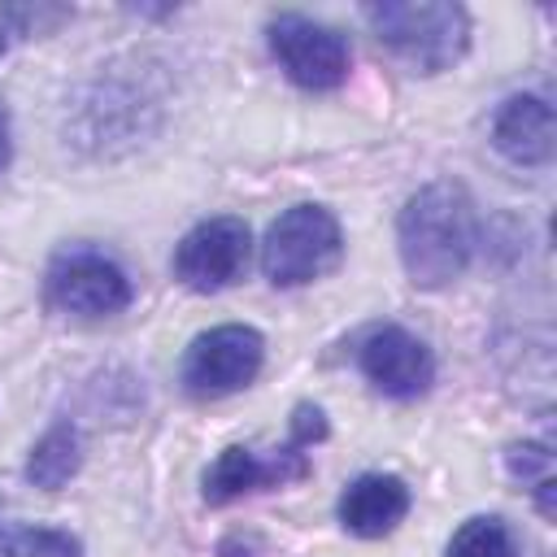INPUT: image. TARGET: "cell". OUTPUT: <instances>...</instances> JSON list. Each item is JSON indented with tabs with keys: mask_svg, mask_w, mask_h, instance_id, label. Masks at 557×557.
Wrapping results in <instances>:
<instances>
[{
	"mask_svg": "<svg viewBox=\"0 0 557 557\" xmlns=\"http://www.w3.org/2000/svg\"><path fill=\"white\" fill-rule=\"evenodd\" d=\"M296 474H305V453L296 444L278 448V457H270V461H261L252 448L231 444L205 470V487L200 492H205L209 505H226V500H235L244 492H257L265 483H283V479H296Z\"/></svg>",
	"mask_w": 557,
	"mask_h": 557,
	"instance_id": "9c48e42d",
	"label": "cell"
},
{
	"mask_svg": "<svg viewBox=\"0 0 557 557\" xmlns=\"http://www.w3.org/2000/svg\"><path fill=\"white\" fill-rule=\"evenodd\" d=\"M265 361V339L257 326L226 322L191 339L183 357V383L191 396H231L257 379Z\"/></svg>",
	"mask_w": 557,
	"mask_h": 557,
	"instance_id": "5b68a950",
	"label": "cell"
},
{
	"mask_svg": "<svg viewBox=\"0 0 557 557\" xmlns=\"http://www.w3.org/2000/svg\"><path fill=\"white\" fill-rule=\"evenodd\" d=\"M448 557H518V548L500 518H470L457 527Z\"/></svg>",
	"mask_w": 557,
	"mask_h": 557,
	"instance_id": "4fadbf2b",
	"label": "cell"
},
{
	"mask_svg": "<svg viewBox=\"0 0 557 557\" xmlns=\"http://www.w3.org/2000/svg\"><path fill=\"white\" fill-rule=\"evenodd\" d=\"M78 553H83V544L57 527H26L4 548V557H78Z\"/></svg>",
	"mask_w": 557,
	"mask_h": 557,
	"instance_id": "5bb4252c",
	"label": "cell"
},
{
	"mask_svg": "<svg viewBox=\"0 0 557 557\" xmlns=\"http://www.w3.org/2000/svg\"><path fill=\"white\" fill-rule=\"evenodd\" d=\"M83 466V444H78V431L70 422H57L52 431L39 435V444L30 448L26 457V479L44 492H61Z\"/></svg>",
	"mask_w": 557,
	"mask_h": 557,
	"instance_id": "7c38bea8",
	"label": "cell"
},
{
	"mask_svg": "<svg viewBox=\"0 0 557 557\" xmlns=\"http://www.w3.org/2000/svg\"><path fill=\"white\" fill-rule=\"evenodd\" d=\"M400 261L413 287H448L474 257V205L457 183L418 187L396 222Z\"/></svg>",
	"mask_w": 557,
	"mask_h": 557,
	"instance_id": "6da1fadb",
	"label": "cell"
},
{
	"mask_svg": "<svg viewBox=\"0 0 557 557\" xmlns=\"http://www.w3.org/2000/svg\"><path fill=\"white\" fill-rule=\"evenodd\" d=\"M265 35H270L274 61L296 87L331 91L348 78V44L335 26H322L305 13H278L270 17Z\"/></svg>",
	"mask_w": 557,
	"mask_h": 557,
	"instance_id": "277c9868",
	"label": "cell"
},
{
	"mask_svg": "<svg viewBox=\"0 0 557 557\" xmlns=\"http://www.w3.org/2000/svg\"><path fill=\"white\" fill-rule=\"evenodd\" d=\"M0 165H4V117H0Z\"/></svg>",
	"mask_w": 557,
	"mask_h": 557,
	"instance_id": "e0dca14e",
	"label": "cell"
},
{
	"mask_svg": "<svg viewBox=\"0 0 557 557\" xmlns=\"http://www.w3.org/2000/svg\"><path fill=\"white\" fill-rule=\"evenodd\" d=\"M39 17H65L61 9H0V48L17 35H26L30 26L39 30Z\"/></svg>",
	"mask_w": 557,
	"mask_h": 557,
	"instance_id": "2e32d148",
	"label": "cell"
},
{
	"mask_svg": "<svg viewBox=\"0 0 557 557\" xmlns=\"http://www.w3.org/2000/svg\"><path fill=\"white\" fill-rule=\"evenodd\" d=\"M405 513H409V487L396 474H361L339 496V522L361 540L387 535Z\"/></svg>",
	"mask_w": 557,
	"mask_h": 557,
	"instance_id": "8fae6325",
	"label": "cell"
},
{
	"mask_svg": "<svg viewBox=\"0 0 557 557\" xmlns=\"http://www.w3.org/2000/svg\"><path fill=\"white\" fill-rule=\"evenodd\" d=\"M492 144L513 165H544L557 148V117L544 96H509L496 109Z\"/></svg>",
	"mask_w": 557,
	"mask_h": 557,
	"instance_id": "30bf717a",
	"label": "cell"
},
{
	"mask_svg": "<svg viewBox=\"0 0 557 557\" xmlns=\"http://www.w3.org/2000/svg\"><path fill=\"white\" fill-rule=\"evenodd\" d=\"M248 226L239 218H209L174 248V278L191 292H222L248 265Z\"/></svg>",
	"mask_w": 557,
	"mask_h": 557,
	"instance_id": "8992f818",
	"label": "cell"
},
{
	"mask_svg": "<svg viewBox=\"0 0 557 557\" xmlns=\"http://www.w3.org/2000/svg\"><path fill=\"white\" fill-rule=\"evenodd\" d=\"M48 300L78 318H109L131 305V278L100 252H70L48 274Z\"/></svg>",
	"mask_w": 557,
	"mask_h": 557,
	"instance_id": "52a82bcc",
	"label": "cell"
},
{
	"mask_svg": "<svg viewBox=\"0 0 557 557\" xmlns=\"http://www.w3.org/2000/svg\"><path fill=\"white\" fill-rule=\"evenodd\" d=\"M505 461H509V474H513V479H535V483L553 479V474H548V470H553V457H548V448H540V444H513Z\"/></svg>",
	"mask_w": 557,
	"mask_h": 557,
	"instance_id": "9a60e30c",
	"label": "cell"
},
{
	"mask_svg": "<svg viewBox=\"0 0 557 557\" xmlns=\"http://www.w3.org/2000/svg\"><path fill=\"white\" fill-rule=\"evenodd\" d=\"M374 39L409 70L435 74L448 70L466 44H470V13L461 4L444 0H418V4H366L361 9Z\"/></svg>",
	"mask_w": 557,
	"mask_h": 557,
	"instance_id": "7a4b0ae2",
	"label": "cell"
},
{
	"mask_svg": "<svg viewBox=\"0 0 557 557\" xmlns=\"http://www.w3.org/2000/svg\"><path fill=\"white\" fill-rule=\"evenodd\" d=\"M344 252L339 222L326 205H292L278 213L261 244V270L274 287H300L326 274Z\"/></svg>",
	"mask_w": 557,
	"mask_h": 557,
	"instance_id": "3957f363",
	"label": "cell"
},
{
	"mask_svg": "<svg viewBox=\"0 0 557 557\" xmlns=\"http://www.w3.org/2000/svg\"><path fill=\"white\" fill-rule=\"evenodd\" d=\"M361 374L383 392V396H396V400H409V396H422L435 379V361L426 352V344L418 335H409L405 326H379L361 339Z\"/></svg>",
	"mask_w": 557,
	"mask_h": 557,
	"instance_id": "ba28073f",
	"label": "cell"
}]
</instances>
